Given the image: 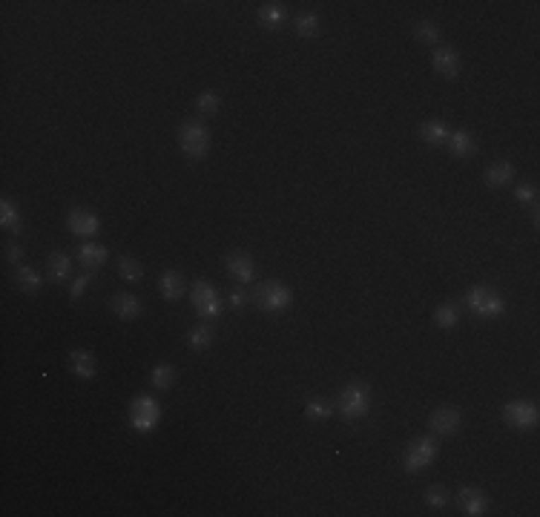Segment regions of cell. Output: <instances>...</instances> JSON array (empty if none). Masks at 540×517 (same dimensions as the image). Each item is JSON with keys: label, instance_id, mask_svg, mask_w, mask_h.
Wrapping results in <instances>:
<instances>
[{"label": "cell", "instance_id": "33", "mask_svg": "<svg viewBox=\"0 0 540 517\" xmlns=\"http://www.w3.org/2000/svg\"><path fill=\"white\" fill-rule=\"evenodd\" d=\"M425 503H428L431 509H445L448 503H452V494H448L442 486H431V489L425 492Z\"/></svg>", "mask_w": 540, "mask_h": 517}, {"label": "cell", "instance_id": "2", "mask_svg": "<svg viewBox=\"0 0 540 517\" xmlns=\"http://www.w3.org/2000/svg\"><path fill=\"white\" fill-rule=\"evenodd\" d=\"M466 305L480 319H498L506 314V299L500 293H494L491 287H471L466 296Z\"/></svg>", "mask_w": 540, "mask_h": 517}, {"label": "cell", "instance_id": "15", "mask_svg": "<svg viewBox=\"0 0 540 517\" xmlns=\"http://www.w3.org/2000/svg\"><path fill=\"white\" fill-rule=\"evenodd\" d=\"M78 258H81V265L86 271H98L107 258H110V250L104 244H95V242H86L78 247Z\"/></svg>", "mask_w": 540, "mask_h": 517}, {"label": "cell", "instance_id": "4", "mask_svg": "<svg viewBox=\"0 0 540 517\" xmlns=\"http://www.w3.org/2000/svg\"><path fill=\"white\" fill-rule=\"evenodd\" d=\"M290 299H293V293H290L282 282H262V285L253 290V302H256L262 311H267V314H282V311H288Z\"/></svg>", "mask_w": 540, "mask_h": 517}, {"label": "cell", "instance_id": "5", "mask_svg": "<svg viewBox=\"0 0 540 517\" xmlns=\"http://www.w3.org/2000/svg\"><path fill=\"white\" fill-rule=\"evenodd\" d=\"M178 144L182 150L190 155V158H204L207 150H210V133L207 126L199 124V121H184L178 126Z\"/></svg>", "mask_w": 540, "mask_h": 517}, {"label": "cell", "instance_id": "10", "mask_svg": "<svg viewBox=\"0 0 540 517\" xmlns=\"http://www.w3.org/2000/svg\"><path fill=\"white\" fill-rule=\"evenodd\" d=\"M428 425H431V431H434V434H440V437H448V434H454V431L460 428V411H457V408H452V405H445V408H437V411L431 414Z\"/></svg>", "mask_w": 540, "mask_h": 517}, {"label": "cell", "instance_id": "21", "mask_svg": "<svg viewBox=\"0 0 540 517\" xmlns=\"http://www.w3.org/2000/svg\"><path fill=\"white\" fill-rule=\"evenodd\" d=\"M448 133H452V129H448L442 121H425L423 126H420V136H423V141L425 144H431V147H440V144H445L448 141Z\"/></svg>", "mask_w": 540, "mask_h": 517}, {"label": "cell", "instance_id": "31", "mask_svg": "<svg viewBox=\"0 0 540 517\" xmlns=\"http://www.w3.org/2000/svg\"><path fill=\"white\" fill-rule=\"evenodd\" d=\"M414 35H417L420 43H428V47L440 40V29H437V23H431V20H420L417 29H414Z\"/></svg>", "mask_w": 540, "mask_h": 517}, {"label": "cell", "instance_id": "27", "mask_svg": "<svg viewBox=\"0 0 540 517\" xmlns=\"http://www.w3.org/2000/svg\"><path fill=\"white\" fill-rule=\"evenodd\" d=\"M15 282L23 287V290H29V293H35V290H40V276L32 271V268H26V265H18V271H15Z\"/></svg>", "mask_w": 540, "mask_h": 517}, {"label": "cell", "instance_id": "11", "mask_svg": "<svg viewBox=\"0 0 540 517\" xmlns=\"http://www.w3.org/2000/svg\"><path fill=\"white\" fill-rule=\"evenodd\" d=\"M224 268H228V273L236 282H245V285H250L253 276H256V265H253V258L247 253H230L228 258H224Z\"/></svg>", "mask_w": 540, "mask_h": 517}, {"label": "cell", "instance_id": "28", "mask_svg": "<svg viewBox=\"0 0 540 517\" xmlns=\"http://www.w3.org/2000/svg\"><path fill=\"white\" fill-rule=\"evenodd\" d=\"M296 32H299L302 37H317V35H319V18L313 15V12H302V15L296 18Z\"/></svg>", "mask_w": 540, "mask_h": 517}, {"label": "cell", "instance_id": "34", "mask_svg": "<svg viewBox=\"0 0 540 517\" xmlns=\"http://www.w3.org/2000/svg\"><path fill=\"white\" fill-rule=\"evenodd\" d=\"M515 198H517L520 204H534V198H537V187H534V184H517Z\"/></svg>", "mask_w": 540, "mask_h": 517}, {"label": "cell", "instance_id": "6", "mask_svg": "<svg viewBox=\"0 0 540 517\" xmlns=\"http://www.w3.org/2000/svg\"><path fill=\"white\" fill-rule=\"evenodd\" d=\"M190 299H193V308H196V314H199L201 319H216V316L221 314V296H218V290H216L210 282H204V279H199V282L193 285Z\"/></svg>", "mask_w": 540, "mask_h": 517}, {"label": "cell", "instance_id": "12", "mask_svg": "<svg viewBox=\"0 0 540 517\" xmlns=\"http://www.w3.org/2000/svg\"><path fill=\"white\" fill-rule=\"evenodd\" d=\"M457 503H460L463 514H469V517H480V514L488 511V500H486V494H483L480 489H474V486H463L460 494H457Z\"/></svg>", "mask_w": 540, "mask_h": 517}, {"label": "cell", "instance_id": "37", "mask_svg": "<svg viewBox=\"0 0 540 517\" xmlns=\"http://www.w3.org/2000/svg\"><path fill=\"white\" fill-rule=\"evenodd\" d=\"M245 302H247V296H245L242 290H233V293H230V308H233V311H242Z\"/></svg>", "mask_w": 540, "mask_h": 517}, {"label": "cell", "instance_id": "25", "mask_svg": "<svg viewBox=\"0 0 540 517\" xmlns=\"http://www.w3.org/2000/svg\"><path fill=\"white\" fill-rule=\"evenodd\" d=\"M118 273L127 279V282H141L144 279V268L139 258H132V256H121L118 258Z\"/></svg>", "mask_w": 540, "mask_h": 517}, {"label": "cell", "instance_id": "13", "mask_svg": "<svg viewBox=\"0 0 540 517\" xmlns=\"http://www.w3.org/2000/svg\"><path fill=\"white\" fill-rule=\"evenodd\" d=\"M431 64H434L437 75H442V78H448V81L460 75V55H457L452 47H440V49L434 52Z\"/></svg>", "mask_w": 540, "mask_h": 517}, {"label": "cell", "instance_id": "19", "mask_svg": "<svg viewBox=\"0 0 540 517\" xmlns=\"http://www.w3.org/2000/svg\"><path fill=\"white\" fill-rule=\"evenodd\" d=\"M515 182V167L512 161H498V164H491L486 170V184L488 187H506Z\"/></svg>", "mask_w": 540, "mask_h": 517}, {"label": "cell", "instance_id": "18", "mask_svg": "<svg viewBox=\"0 0 540 517\" xmlns=\"http://www.w3.org/2000/svg\"><path fill=\"white\" fill-rule=\"evenodd\" d=\"M69 368L81 379H93L95 376V357L89 354V351H83V348H75L69 354Z\"/></svg>", "mask_w": 540, "mask_h": 517}, {"label": "cell", "instance_id": "23", "mask_svg": "<svg viewBox=\"0 0 540 517\" xmlns=\"http://www.w3.org/2000/svg\"><path fill=\"white\" fill-rule=\"evenodd\" d=\"M0 225H4L9 233H20V227H23L20 213H18V207H15L9 198L0 201Z\"/></svg>", "mask_w": 540, "mask_h": 517}, {"label": "cell", "instance_id": "26", "mask_svg": "<svg viewBox=\"0 0 540 517\" xmlns=\"http://www.w3.org/2000/svg\"><path fill=\"white\" fill-rule=\"evenodd\" d=\"M187 342H190V348H193V351H207L210 345H213V328H207V325L193 328L190 336H187Z\"/></svg>", "mask_w": 540, "mask_h": 517}, {"label": "cell", "instance_id": "22", "mask_svg": "<svg viewBox=\"0 0 540 517\" xmlns=\"http://www.w3.org/2000/svg\"><path fill=\"white\" fill-rule=\"evenodd\" d=\"M49 279H55V282H66L69 279V273H72V262H69V256L66 253H61V250H55L52 256H49Z\"/></svg>", "mask_w": 540, "mask_h": 517}, {"label": "cell", "instance_id": "35", "mask_svg": "<svg viewBox=\"0 0 540 517\" xmlns=\"http://www.w3.org/2000/svg\"><path fill=\"white\" fill-rule=\"evenodd\" d=\"M89 282H93V273H89V271H86V273H81V276L72 282V287H69V299H72V302H75V299H81V293L86 290V285H89Z\"/></svg>", "mask_w": 540, "mask_h": 517}, {"label": "cell", "instance_id": "1", "mask_svg": "<svg viewBox=\"0 0 540 517\" xmlns=\"http://www.w3.org/2000/svg\"><path fill=\"white\" fill-rule=\"evenodd\" d=\"M368 408H371V388L363 385V382H351L342 388L339 394V414L345 420H363L368 417Z\"/></svg>", "mask_w": 540, "mask_h": 517}, {"label": "cell", "instance_id": "17", "mask_svg": "<svg viewBox=\"0 0 540 517\" xmlns=\"http://www.w3.org/2000/svg\"><path fill=\"white\" fill-rule=\"evenodd\" d=\"M158 287H161V296L167 302H178V299L184 296V276L178 273V271H164Z\"/></svg>", "mask_w": 540, "mask_h": 517}, {"label": "cell", "instance_id": "24", "mask_svg": "<svg viewBox=\"0 0 540 517\" xmlns=\"http://www.w3.org/2000/svg\"><path fill=\"white\" fill-rule=\"evenodd\" d=\"M175 368L172 365H167V362H161V365H155L153 368V374H150V382L158 388V391H170V388L175 385Z\"/></svg>", "mask_w": 540, "mask_h": 517}, {"label": "cell", "instance_id": "30", "mask_svg": "<svg viewBox=\"0 0 540 517\" xmlns=\"http://www.w3.org/2000/svg\"><path fill=\"white\" fill-rule=\"evenodd\" d=\"M457 319H460V311L454 308V305H440L437 311H434V322L440 325V328H454L457 325Z\"/></svg>", "mask_w": 540, "mask_h": 517}, {"label": "cell", "instance_id": "9", "mask_svg": "<svg viewBox=\"0 0 540 517\" xmlns=\"http://www.w3.org/2000/svg\"><path fill=\"white\" fill-rule=\"evenodd\" d=\"M66 227H69L75 236L89 239V236H95V233L101 230V219H98L93 210L75 207V210H69V215H66Z\"/></svg>", "mask_w": 540, "mask_h": 517}, {"label": "cell", "instance_id": "3", "mask_svg": "<svg viewBox=\"0 0 540 517\" xmlns=\"http://www.w3.org/2000/svg\"><path fill=\"white\" fill-rule=\"evenodd\" d=\"M161 422V405L153 400V397H135L132 405H129V425L132 431H139V434H150V431H155Z\"/></svg>", "mask_w": 540, "mask_h": 517}, {"label": "cell", "instance_id": "20", "mask_svg": "<svg viewBox=\"0 0 540 517\" xmlns=\"http://www.w3.org/2000/svg\"><path fill=\"white\" fill-rule=\"evenodd\" d=\"M285 20H288V12L282 4H262L259 6V23L264 29H279Z\"/></svg>", "mask_w": 540, "mask_h": 517}, {"label": "cell", "instance_id": "32", "mask_svg": "<svg viewBox=\"0 0 540 517\" xmlns=\"http://www.w3.org/2000/svg\"><path fill=\"white\" fill-rule=\"evenodd\" d=\"M196 107H199L201 115H216L218 107H221V98H218V93H201L196 98Z\"/></svg>", "mask_w": 540, "mask_h": 517}, {"label": "cell", "instance_id": "7", "mask_svg": "<svg viewBox=\"0 0 540 517\" xmlns=\"http://www.w3.org/2000/svg\"><path fill=\"white\" fill-rule=\"evenodd\" d=\"M434 457H437V443L431 437H420V440H414L409 448H405L402 463H405V471L420 474L425 465H431Z\"/></svg>", "mask_w": 540, "mask_h": 517}, {"label": "cell", "instance_id": "29", "mask_svg": "<svg viewBox=\"0 0 540 517\" xmlns=\"http://www.w3.org/2000/svg\"><path fill=\"white\" fill-rule=\"evenodd\" d=\"M305 414H307V420L325 422V420L334 417V405H331V403H322V400H310V403L305 405Z\"/></svg>", "mask_w": 540, "mask_h": 517}, {"label": "cell", "instance_id": "36", "mask_svg": "<svg viewBox=\"0 0 540 517\" xmlns=\"http://www.w3.org/2000/svg\"><path fill=\"white\" fill-rule=\"evenodd\" d=\"M6 258H9V262H12V265H20V258H23V247L12 242V244L6 247Z\"/></svg>", "mask_w": 540, "mask_h": 517}, {"label": "cell", "instance_id": "8", "mask_svg": "<svg viewBox=\"0 0 540 517\" xmlns=\"http://www.w3.org/2000/svg\"><path fill=\"white\" fill-rule=\"evenodd\" d=\"M503 420H506L512 428L529 431V428L537 425V405H534V403H526V400L509 403V405L503 408Z\"/></svg>", "mask_w": 540, "mask_h": 517}, {"label": "cell", "instance_id": "16", "mask_svg": "<svg viewBox=\"0 0 540 517\" xmlns=\"http://www.w3.org/2000/svg\"><path fill=\"white\" fill-rule=\"evenodd\" d=\"M110 308L115 316L121 319H135V316H141V302L135 299L132 293H115L112 302H110Z\"/></svg>", "mask_w": 540, "mask_h": 517}, {"label": "cell", "instance_id": "14", "mask_svg": "<svg viewBox=\"0 0 540 517\" xmlns=\"http://www.w3.org/2000/svg\"><path fill=\"white\" fill-rule=\"evenodd\" d=\"M445 144L454 158H471L477 153V138L469 133V129H454V133H448Z\"/></svg>", "mask_w": 540, "mask_h": 517}]
</instances>
